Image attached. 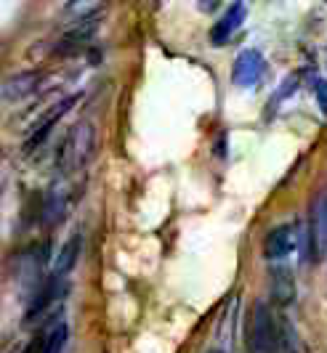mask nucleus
I'll return each mask as SVG.
<instances>
[{
    "label": "nucleus",
    "mask_w": 327,
    "mask_h": 353,
    "mask_svg": "<svg viewBox=\"0 0 327 353\" xmlns=\"http://www.w3.org/2000/svg\"><path fill=\"white\" fill-rule=\"evenodd\" d=\"M279 348H282V321H277L266 303H255L250 330H248V351L279 353Z\"/></svg>",
    "instance_id": "obj_2"
},
{
    "label": "nucleus",
    "mask_w": 327,
    "mask_h": 353,
    "mask_svg": "<svg viewBox=\"0 0 327 353\" xmlns=\"http://www.w3.org/2000/svg\"><path fill=\"white\" fill-rule=\"evenodd\" d=\"M208 353H221V351H208Z\"/></svg>",
    "instance_id": "obj_16"
},
{
    "label": "nucleus",
    "mask_w": 327,
    "mask_h": 353,
    "mask_svg": "<svg viewBox=\"0 0 327 353\" xmlns=\"http://www.w3.org/2000/svg\"><path fill=\"white\" fill-rule=\"evenodd\" d=\"M93 149H96V130H93V125L75 123L70 128V133L64 136L59 152H56V168L64 176H70V173L88 165V159L93 157Z\"/></svg>",
    "instance_id": "obj_1"
},
{
    "label": "nucleus",
    "mask_w": 327,
    "mask_h": 353,
    "mask_svg": "<svg viewBox=\"0 0 327 353\" xmlns=\"http://www.w3.org/2000/svg\"><path fill=\"white\" fill-rule=\"evenodd\" d=\"M67 202H70V194L64 189H54L48 194V202H46V221H56L61 218L64 210H67Z\"/></svg>",
    "instance_id": "obj_13"
},
{
    "label": "nucleus",
    "mask_w": 327,
    "mask_h": 353,
    "mask_svg": "<svg viewBox=\"0 0 327 353\" xmlns=\"http://www.w3.org/2000/svg\"><path fill=\"white\" fill-rule=\"evenodd\" d=\"M80 250H83V236L80 234H75L70 236L61 248H59V255L54 258V274L56 276H64V274H70L77 263V258H80Z\"/></svg>",
    "instance_id": "obj_10"
},
{
    "label": "nucleus",
    "mask_w": 327,
    "mask_h": 353,
    "mask_svg": "<svg viewBox=\"0 0 327 353\" xmlns=\"http://www.w3.org/2000/svg\"><path fill=\"white\" fill-rule=\"evenodd\" d=\"M295 248H298V229L293 223H285V226H277L274 231H269L266 242H264V252L272 261L288 258L290 252H295Z\"/></svg>",
    "instance_id": "obj_5"
},
{
    "label": "nucleus",
    "mask_w": 327,
    "mask_h": 353,
    "mask_svg": "<svg viewBox=\"0 0 327 353\" xmlns=\"http://www.w3.org/2000/svg\"><path fill=\"white\" fill-rule=\"evenodd\" d=\"M261 74H264V56H261V53L253 51V48H248V51H242L237 56L235 72H232L237 85L250 88V85H255V83L261 80Z\"/></svg>",
    "instance_id": "obj_6"
},
{
    "label": "nucleus",
    "mask_w": 327,
    "mask_h": 353,
    "mask_svg": "<svg viewBox=\"0 0 327 353\" xmlns=\"http://www.w3.org/2000/svg\"><path fill=\"white\" fill-rule=\"evenodd\" d=\"M248 17V6H245V0H237L229 6V11L224 14V17L218 19V24L213 27V32H210V40L216 43V46H224L229 37L235 35L237 30L242 27V21Z\"/></svg>",
    "instance_id": "obj_7"
},
{
    "label": "nucleus",
    "mask_w": 327,
    "mask_h": 353,
    "mask_svg": "<svg viewBox=\"0 0 327 353\" xmlns=\"http://www.w3.org/2000/svg\"><path fill=\"white\" fill-rule=\"evenodd\" d=\"M272 298H274L277 305H290V303L295 301V279H293V274L285 268V265L274 268Z\"/></svg>",
    "instance_id": "obj_11"
},
{
    "label": "nucleus",
    "mask_w": 327,
    "mask_h": 353,
    "mask_svg": "<svg viewBox=\"0 0 327 353\" xmlns=\"http://www.w3.org/2000/svg\"><path fill=\"white\" fill-rule=\"evenodd\" d=\"M43 345H46V335L35 337V340H30V345H27V348H24L21 353H43Z\"/></svg>",
    "instance_id": "obj_15"
},
{
    "label": "nucleus",
    "mask_w": 327,
    "mask_h": 353,
    "mask_svg": "<svg viewBox=\"0 0 327 353\" xmlns=\"http://www.w3.org/2000/svg\"><path fill=\"white\" fill-rule=\"evenodd\" d=\"M75 99H77V96H70V99H64L61 104H56L51 112H46V114H43V120H40V125L35 128V133L30 136V141H27V146H24L27 152H32L35 146H40V143H43V139L51 133V128H54L56 120H59V117H64V114H67V109L75 104Z\"/></svg>",
    "instance_id": "obj_9"
},
{
    "label": "nucleus",
    "mask_w": 327,
    "mask_h": 353,
    "mask_svg": "<svg viewBox=\"0 0 327 353\" xmlns=\"http://www.w3.org/2000/svg\"><path fill=\"white\" fill-rule=\"evenodd\" d=\"M67 324L64 321H54V327L46 332V345H43V353H64L67 348Z\"/></svg>",
    "instance_id": "obj_12"
},
{
    "label": "nucleus",
    "mask_w": 327,
    "mask_h": 353,
    "mask_svg": "<svg viewBox=\"0 0 327 353\" xmlns=\"http://www.w3.org/2000/svg\"><path fill=\"white\" fill-rule=\"evenodd\" d=\"M311 255L317 261L327 258V189L311 205V229H309Z\"/></svg>",
    "instance_id": "obj_3"
},
{
    "label": "nucleus",
    "mask_w": 327,
    "mask_h": 353,
    "mask_svg": "<svg viewBox=\"0 0 327 353\" xmlns=\"http://www.w3.org/2000/svg\"><path fill=\"white\" fill-rule=\"evenodd\" d=\"M37 85H40V74H37V72H21V74H14V77H8V80L3 83V99H6L8 104L24 101V99H30V96L35 93Z\"/></svg>",
    "instance_id": "obj_8"
},
{
    "label": "nucleus",
    "mask_w": 327,
    "mask_h": 353,
    "mask_svg": "<svg viewBox=\"0 0 327 353\" xmlns=\"http://www.w3.org/2000/svg\"><path fill=\"white\" fill-rule=\"evenodd\" d=\"M64 295V279L61 276H51L48 282H43L40 287L35 290V295H32V301L27 305V314H24V321H35L40 319L51 305H54L59 298Z\"/></svg>",
    "instance_id": "obj_4"
},
{
    "label": "nucleus",
    "mask_w": 327,
    "mask_h": 353,
    "mask_svg": "<svg viewBox=\"0 0 327 353\" xmlns=\"http://www.w3.org/2000/svg\"><path fill=\"white\" fill-rule=\"evenodd\" d=\"M314 99H317L319 109L327 114V80H317L314 83Z\"/></svg>",
    "instance_id": "obj_14"
}]
</instances>
